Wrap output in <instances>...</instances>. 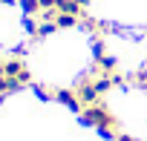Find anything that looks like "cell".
Masks as SVG:
<instances>
[{
    "label": "cell",
    "mask_w": 147,
    "mask_h": 141,
    "mask_svg": "<svg viewBox=\"0 0 147 141\" xmlns=\"http://www.w3.org/2000/svg\"><path fill=\"white\" fill-rule=\"evenodd\" d=\"M81 121L87 127H95L104 138H118V118L98 101V104H90L81 109Z\"/></svg>",
    "instance_id": "cell-1"
},
{
    "label": "cell",
    "mask_w": 147,
    "mask_h": 141,
    "mask_svg": "<svg viewBox=\"0 0 147 141\" xmlns=\"http://www.w3.org/2000/svg\"><path fill=\"white\" fill-rule=\"evenodd\" d=\"M75 92H78V98H81V104H84V107H90V104H98V101H101V92H98V87H95V69L78 78Z\"/></svg>",
    "instance_id": "cell-2"
},
{
    "label": "cell",
    "mask_w": 147,
    "mask_h": 141,
    "mask_svg": "<svg viewBox=\"0 0 147 141\" xmlns=\"http://www.w3.org/2000/svg\"><path fill=\"white\" fill-rule=\"evenodd\" d=\"M3 72H6L12 81H18L20 87H26V84L32 81L29 69H26V63H23V55H12V58H6V69H3Z\"/></svg>",
    "instance_id": "cell-3"
},
{
    "label": "cell",
    "mask_w": 147,
    "mask_h": 141,
    "mask_svg": "<svg viewBox=\"0 0 147 141\" xmlns=\"http://www.w3.org/2000/svg\"><path fill=\"white\" fill-rule=\"evenodd\" d=\"M55 101L66 104L69 109H75V112H81V109H84V104H81V98H78V92H75V89H55Z\"/></svg>",
    "instance_id": "cell-4"
},
{
    "label": "cell",
    "mask_w": 147,
    "mask_h": 141,
    "mask_svg": "<svg viewBox=\"0 0 147 141\" xmlns=\"http://www.w3.org/2000/svg\"><path fill=\"white\" fill-rule=\"evenodd\" d=\"M81 26H84L87 32H92L95 38H104V35L110 32L107 23H101V20H95V17H90V15H81Z\"/></svg>",
    "instance_id": "cell-5"
},
{
    "label": "cell",
    "mask_w": 147,
    "mask_h": 141,
    "mask_svg": "<svg viewBox=\"0 0 147 141\" xmlns=\"http://www.w3.org/2000/svg\"><path fill=\"white\" fill-rule=\"evenodd\" d=\"M75 23H81V17H78V15H63V12H58V15H55V26H58V29H72Z\"/></svg>",
    "instance_id": "cell-6"
},
{
    "label": "cell",
    "mask_w": 147,
    "mask_h": 141,
    "mask_svg": "<svg viewBox=\"0 0 147 141\" xmlns=\"http://www.w3.org/2000/svg\"><path fill=\"white\" fill-rule=\"evenodd\" d=\"M20 6H23V15H26V17H38V15L43 12L40 0H20Z\"/></svg>",
    "instance_id": "cell-7"
},
{
    "label": "cell",
    "mask_w": 147,
    "mask_h": 141,
    "mask_svg": "<svg viewBox=\"0 0 147 141\" xmlns=\"http://www.w3.org/2000/svg\"><path fill=\"white\" fill-rule=\"evenodd\" d=\"M127 81L136 84V87H147V66H141V69H136V72H130Z\"/></svg>",
    "instance_id": "cell-8"
},
{
    "label": "cell",
    "mask_w": 147,
    "mask_h": 141,
    "mask_svg": "<svg viewBox=\"0 0 147 141\" xmlns=\"http://www.w3.org/2000/svg\"><path fill=\"white\" fill-rule=\"evenodd\" d=\"M35 92H38V98H43V101H46V98H55V89H52V87H43V84H38Z\"/></svg>",
    "instance_id": "cell-9"
},
{
    "label": "cell",
    "mask_w": 147,
    "mask_h": 141,
    "mask_svg": "<svg viewBox=\"0 0 147 141\" xmlns=\"http://www.w3.org/2000/svg\"><path fill=\"white\" fill-rule=\"evenodd\" d=\"M115 141H138V138H133V135H118Z\"/></svg>",
    "instance_id": "cell-10"
},
{
    "label": "cell",
    "mask_w": 147,
    "mask_h": 141,
    "mask_svg": "<svg viewBox=\"0 0 147 141\" xmlns=\"http://www.w3.org/2000/svg\"><path fill=\"white\" fill-rule=\"evenodd\" d=\"M3 69H6V58H0V72H3Z\"/></svg>",
    "instance_id": "cell-11"
},
{
    "label": "cell",
    "mask_w": 147,
    "mask_h": 141,
    "mask_svg": "<svg viewBox=\"0 0 147 141\" xmlns=\"http://www.w3.org/2000/svg\"><path fill=\"white\" fill-rule=\"evenodd\" d=\"M78 3H81V6H87V3H90V0H78Z\"/></svg>",
    "instance_id": "cell-12"
},
{
    "label": "cell",
    "mask_w": 147,
    "mask_h": 141,
    "mask_svg": "<svg viewBox=\"0 0 147 141\" xmlns=\"http://www.w3.org/2000/svg\"><path fill=\"white\" fill-rule=\"evenodd\" d=\"M0 3H15V0H0Z\"/></svg>",
    "instance_id": "cell-13"
}]
</instances>
